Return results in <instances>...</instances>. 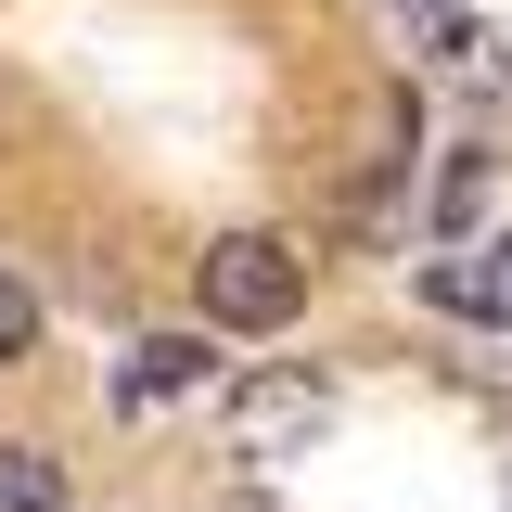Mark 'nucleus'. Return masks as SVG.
I'll list each match as a JSON object with an SVG mask.
<instances>
[{
  "instance_id": "1",
  "label": "nucleus",
  "mask_w": 512,
  "mask_h": 512,
  "mask_svg": "<svg viewBox=\"0 0 512 512\" xmlns=\"http://www.w3.org/2000/svg\"><path fill=\"white\" fill-rule=\"evenodd\" d=\"M192 282H205V320L218 333H282V320L308 308V256L282 244V231H218V244L192 256Z\"/></svg>"
},
{
  "instance_id": "2",
  "label": "nucleus",
  "mask_w": 512,
  "mask_h": 512,
  "mask_svg": "<svg viewBox=\"0 0 512 512\" xmlns=\"http://www.w3.org/2000/svg\"><path fill=\"white\" fill-rule=\"evenodd\" d=\"M320 423H333V384H308V372H256V384H231V436H244L256 461L308 448Z\"/></svg>"
},
{
  "instance_id": "3",
  "label": "nucleus",
  "mask_w": 512,
  "mask_h": 512,
  "mask_svg": "<svg viewBox=\"0 0 512 512\" xmlns=\"http://www.w3.org/2000/svg\"><path fill=\"white\" fill-rule=\"evenodd\" d=\"M192 384H205V333H141L128 372H116V410L141 423V410H167V397H192Z\"/></svg>"
},
{
  "instance_id": "4",
  "label": "nucleus",
  "mask_w": 512,
  "mask_h": 512,
  "mask_svg": "<svg viewBox=\"0 0 512 512\" xmlns=\"http://www.w3.org/2000/svg\"><path fill=\"white\" fill-rule=\"evenodd\" d=\"M423 295L436 308H474V320H512V231H487L474 244V269L448 256V269H423Z\"/></svg>"
},
{
  "instance_id": "5",
  "label": "nucleus",
  "mask_w": 512,
  "mask_h": 512,
  "mask_svg": "<svg viewBox=\"0 0 512 512\" xmlns=\"http://www.w3.org/2000/svg\"><path fill=\"white\" fill-rule=\"evenodd\" d=\"M0 512H64V461H39V448L0 436Z\"/></svg>"
},
{
  "instance_id": "6",
  "label": "nucleus",
  "mask_w": 512,
  "mask_h": 512,
  "mask_svg": "<svg viewBox=\"0 0 512 512\" xmlns=\"http://www.w3.org/2000/svg\"><path fill=\"white\" fill-rule=\"evenodd\" d=\"M474 205H487V154H461L436 180V231H474Z\"/></svg>"
},
{
  "instance_id": "7",
  "label": "nucleus",
  "mask_w": 512,
  "mask_h": 512,
  "mask_svg": "<svg viewBox=\"0 0 512 512\" xmlns=\"http://www.w3.org/2000/svg\"><path fill=\"white\" fill-rule=\"evenodd\" d=\"M26 346H39V295H26V282H13V269H0V372H13V359H26Z\"/></svg>"
},
{
  "instance_id": "8",
  "label": "nucleus",
  "mask_w": 512,
  "mask_h": 512,
  "mask_svg": "<svg viewBox=\"0 0 512 512\" xmlns=\"http://www.w3.org/2000/svg\"><path fill=\"white\" fill-rule=\"evenodd\" d=\"M372 13H384V26H397V39H423V52H436V39H448V0H372Z\"/></svg>"
},
{
  "instance_id": "9",
  "label": "nucleus",
  "mask_w": 512,
  "mask_h": 512,
  "mask_svg": "<svg viewBox=\"0 0 512 512\" xmlns=\"http://www.w3.org/2000/svg\"><path fill=\"white\" fill-rule=\"evenodd\" d=\"M218 512H282V500H256V487H244V500H218Z\"/></svg>"
}]
</instances>
